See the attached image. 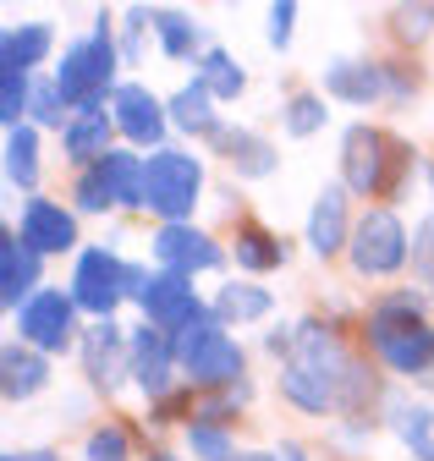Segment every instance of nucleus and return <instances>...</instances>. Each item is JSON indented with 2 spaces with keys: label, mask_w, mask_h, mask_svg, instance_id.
I'll use <instances>...</instances> for the list:
<instances>
[{
  "label": "nucleus",
  "mask_w": 434,
  "mask_h": 461,
  "mask_svg": "<svg viewBox=\"0 0 434 461\" xmlns=\"http://www.w3.org/2000/svg\"><path fill=\"white\" fill-rule=\"evenodd\" d=\"M368 340L379 363L391 374H429L434 368V324L423 319V297L418 292H396L379 297L368 308Z\"/></svg>",
  "instance_id": "nucleus-1"
},
{
  "label": "nucleus",
  "mask_w": 434,
  "mask_h": 461,
  "mask_svg": "<svg viewBox=\"0 0 434 461\" xmlns=\"http://www.w3.org/2000/svg\"><path fill=\"white\" fill-rule=\"evenodd\" d=\"M116 67H122V50H116V39H111V17L99 12V33L67 44L61 72L50 77V83H56V94H61V104H67L72 115H83V110H104V94H111V83H116ZM111 99H116V94H111Z\"/></svg>",
  "instance_id": "nucleus-2"
},
{
  "label": "nucleus",
  "mask_w": 434,
  "mask_h": 461,
  "mask_svg": "<svg viewBox=\"0 0 434 461\" xmlns=\"http://www.w3.org/2000/svg\"><path fill=\"white\" fill-rule=\"evenodd\" d=\"M407 165H412V154L391 132H379L368 122L347 127V138H341V187L352 198H385V193H396L402 176H407Z\"/></svg>",
  "instance_id": "nucleus-3"
},
{
  "label": "nucleus",
  "mask_w": 434,
  "mask_h": 461,
  "mask_svg": "<svg viewBox=\"0 0 434 461\" xmlns=\"http://www.w3.org/2000/svg\"><path fill=\"white\" fill-rule=\"evenodd\" d=\"M176 357H182V374H187V384L193 390H231V384H242V368H248V352L221 330V324H198V330H187V335H176Z\"/></svg>",
  "instance_id": "nucleus-4"
},
{
  "label": "nucleus",
  "mask_w": 434,
  "mask_h": 461,
  "mask_svg": "<svg viewBox=\"0 0 434 461\" xmlns=\"http://www.w3.org/2000/svg\"><path fill=\"white\" fill-rule=\"evenodd\" d=\"M203 193V159L182 149H154L149 154V193L143 209L159 214L166 225H193V203Z\"/></svg>",
  "instance_id": "nucleus-5"
},
{
  "label": "nucleus",
  "mask_w": 434,
  "mask_h": 461,
  "mask_svg": "<svg viewBox=\"0 0 434 461\" xmlns=\"http://www.w3.org/2000/svg\"><path fill=\"white\" fill-rule=\"evenodd\" d=\"M407 258H412V242H407V225L396 220V209H363V214L352 220V242H347L352 275L385 280V275H396Z\"/></svg>",
  "instance_id": "nucleus-6"
},
{
  "label": "nucleus",
  "mask_w": 434,
  "mask_h": 461,
  "mask_svg": "<svg viewBox=\"0 0 434 461\" xmlns=\"http://www.w3.org/2000/svg\"><path fill=\"white\" fill-rule=\"evenodd\" d=\"M138 308H143V324L166 330V335H187V330L209 324V313H203V303L193 292V280L187 275H171V269L149 275V285L138 292Z\"/></svg>",
  "instance_id": "nucleus-7"
},
{
  "label": "nucleus",
  "mask_w": 434,
  "mask_h": 461,
  "mask_svg": "<svg viewBox=\"0 0 434 461\" xmlns=\"http://www.w3.org/2000/svg\"><path fill=\"white\" fill-rule=\"evenodd\" d=\"M127 275H132V264H122L111 248H88L77 258V275H72V303L104 324L116 313V303L127 297Z\"/></svg>",
  "instance_id": "nucleus-8"
},
{
  "label": "nucleus",
  "mask_w": 434,
  "mask_h": 461,
  "mask_svg": "<svg viewBox=\"0 0 434 461\" xmlns=\"http://www.w3.org/2000/svg\"><path fill=\"white\" fill-rule=\"evenodd\" d=\"M17 335L33 346V352H67V346H77V303L72 292H39L23 313H17Z\"/></svg>",
  "instance_id": "nucleus-9"
},
{
  "label": "nucleus",
  "mask_w": 434,
  "mask_h": 461,
  "mask_svg": "<svg viewBox=\"0 0 434 461\" xmlns=\"http://www.w3.org/2000/svg\"><path fill=\"white\" fill-rule=\"evenodd\" d=\"M149 248H154V258L166 264L171 275H187V280L198 269H221L226 264V248L214 242L209 230H198V225H159Z\"/></svg>",
  "instance_id": "nucleus-10"
},
{
  "label": "nucleus",
  "mask_w": 434,
  "mask_h": 461,
  "mask_svg": "<svg viewBox=\"0 0 434 461\" xmlns=\"http://www.w3.org/2000/svg\"><path fill=\"white\" fill-rule=\"evenodd\" d=\"M77 357H83V374H88L99 390H116L122 379H132V335H122L111 319H104V324L83 330Z\"/></svg>",
  "instance_id": "nucleus-11"
},
{
  "label": "nucleus",
  "mask_w": 434,
  "mask_h": 461,
  "mask_svg": "<svg viewBox=\"0 0 434 461\" xmlns=\"http://www.w3.org/2000/svg\"><path fill=\"white\" fill-rule=\"evenodd\" d=\"M176 368H182V357H176V335L154 330V324L132 330V379L149 390V401H171Z\"/></svg>",
  "instance_id": "nucleus-12"
},
{
  "label": "nucleus",
  "mask_w": 434,
  "mask_h": 461,
  "mask_svg": "<svg viewBox=\"0 0 434 461\" xmlns=\"http://www.w3.org/2000/svg\"><path fill=\"white\" fill-rule=\"evenodd\" d=\"M17 237L44 258V253H72L77 248V214L50 203V198H28L23 220H17Z\"/></svg>",
  "instance_id": "nucleus-13"
},
{
  "label": "nucleus",
  "mask_w": 434,
  "mask_h": 461,
  "mask_svg": "<svg viewBox=\"0 0 434 461\" xmlns=\"http://www.w3.org/2000/svg\"><path fill=\"white\" fill-rule=\"evenodd\" d=\"M111 115H116V132L127 138V143H159V138H166V104H159L143 83H122L116 88V99H111Z\"/></svg>",
  "instance_id": "nucleus-14"
},
{
  "label": "nucleus",
  "mask_w": 434,
  "mask_h": 461,
  "mask_svg": "<svg viewBox=\"0 0 434 461\" xmlns=\"http://www.w3.org/2000/svg\"><path fill=\"white\" fill-rule=\"evenodd\" d=\"M33 297H39V253L17 230H0V303L12 313H23Z\"/></svg>",
  "instance_id": "nucleus-15"
},
{
  "label": "nucleus",
  "mask_w": 434,
  "mask_h": 461,
  "mask_svg": "<svg viewBox=\"0 0 434 461\" xmlns=\"http://www.w3.org/2000/svg\"><path fill=\"white\" fill-rule=\"evenodd\" d=\"M347 242H352L347 187H341V182H330V187L313 198V209H308V248H313L319 258H336V253H347Z\"/></svg>",
  "instance_id": "nucleus-16"
},
{
  "label": "nucleus",
  "mask_w": 434,
  "mask_h": 461,
  "mask_svg": "<svg viewBox=\"0 0 434 461\" xmlns=\"http://www.w3.org/2000/svg\"><path fill=\"white\" fill-rule=\"evenodd\" d=\"M111 132H116V115L111 110H83V115H67V132H61V149L72 165L94 170L99 159H111Z\"/></svg>",
  "instance_id": "nucleus-17"
},
{
  "label": "nucleus",
  "mask_w": 434,
  "mask_h": 461,
  "mask_svg": "<svg viewBox=\"0 0 434 461\" xmlns=\"http://www.w3.org/2000/svg\"><path fill=\"white\" fill-rule=\"evenodd\" d=\"M44 384H50V357L33 352L28 340H12L6 352H0V395L6 401H33Z\"/></svg>",
  "instance_id": "nucleus-18"
},
{
  "label": "nucleus",
  "mask_w": 434,
  "mask_h": 461,
  "mask_svg": "<svg viewBox=\"0 0 434 461\" xmlns=\"http://www.w3.org/2000/svg\"><path fill=\"white\" fill-rule=\"evenodd\" d=\"M391 77L379 61H330V72H324V94L341 99V104H374L385 99Z\"/></svg>",
  "instance_id": "nucleus-19"
},
{
  "label": "nucleus",
  "mask_w": 434,
  "mask_h": 461,
  "mask_svg": "<svg viewBox=\"0 0 434 461\" xmlns=\"http://www.w3.org/2000/svg\"><path fill=\"white\" fill-rule=\"evenodd\" d=\"M209 143L231 159L237 176H269V170H276V143L258 138V132H248V127H221Z\"/></svg>",
  "instance_id": "nucleus-20"
},
{
  "label": "nucleus",
  "mask_w": 434,
  "mask_h": 461,
  "mask_svg": "<svg viewBox=\"0 0 434 461\" xmlns=\"http://www.w3.org/2000/svg\"><path fill=\"white\" fill-rule=\"evenodd\" d=\"M50 44H56L50 23H17V28H6V33H0V72H23L28 77L50 55Z\"/></svg>",
  "instance_id": "nucleus-21"
},
{
  "label": "nucleus",
  "mask_w": 434,
  "mask_h": 461,
  "mask_svg": "<svg viewBox=\"0 0 434 461\" xmlns=\"http://www.w3.org/2000/svg\"><path fill=\"white\" fill-rule=\"evenodd\" d=\"M149 28L159 39V50L171 55V61H187V55H203V28L187 17V12H171V6H149Z\"/></svg>",
  "instance_id": "nucleus-22"
},
{
  "label": "nucleus",
  "mask_w": 434,
  "mask_h": 461,
  "mask_svg": "<svg viewBox=\"0 0 434 461\" xmlns=\"http://www.w3.org/2000/svg\"><path fill=\"white\" fill-rule=\"evenodd\" d=\"M269 308H276V297L264 292V285H253V280H231V285H221L214 292V324H253V319H264Z\"/></svg>",
  "instance_id": "nucleus-23"
},
{
  "label": "nucleus",
  "mask_w": 434,
  "mask_h": 461,
  "mask_svg": "<svg viewBox=\"0 0 434 461\" xmlns=\"http://www.w3.org/2000/svg\"><path fill=\"white\" fill-rule=\"evenodd\" d=\"M231 253H237V269H248V275H269V269H281V264H286V242L276 237V230L253 225V220L237 225Z\"/></svg>",
  "instance_id": "nucleus-24"
},
{
  "label": "nucleus",
  "mask_w": 434,
  "mask_h": 461,
  "mask_svg": "<svg viewBox=\"0 0 434 461\" xmlns=\"http://www.w3.org/2000/svg\"><path fill=\"white\" fill-rule=\"evenodd\" d=\"M166 110H171V122L182 127V132H198V138H214V132H221L226 122H221V115H214V94L193 77L182 94H171L166 99Z\"/></svg>",
  "instance_id": "nucleus-25"
},
{
  "label": "nucleus",
  "mask_w": 434,
  "mask_h": 461,
  "mask_svg": "<svg viewBox=\"0 0 434 461\" xmlns=\"http://www.w3.org/2000/svg\"><path fill=\"white\" fill-rule=\"evenodd\" d=\"M99 170H104V182H111V193H116V209H143V193H149V159L116 149L111 159H99Z\"/></svg>",
  "instance_id": "nucleus-26"
},
{
  "label": "nucleus",
  "mask_w": 434,
  "mask_h": 461,
  "mask_svg": "<svg viewBox=\"0 0 434 461\" xmlns=\"http://www.w3.org/2000/svg\"><path fill=\"white\" fill-rule=\"evenodd\" d=\"M198 83H203L214 99H237V94L248 88V72L237 67V55H226L221 44H209V50L198 55Z\"/></svg>",
  "instance_id": "nucleus-27"
},
{
  "label": "nucleus",
  "mask_w": 434,
  "mask_h": 461,
  "mask_svg": "<svg viewBox=\"0 0 434 461\" xmlns=\"http://www.w3.org/2000/svg\"><path fill=\"white\" fill-rule=\"evenodd\" d=\"M6 176H12V187H23V193L39 182V132H33V127L6 132Z\"/></svg>",
  "instance_id": "nucleus-28"
},
{
  "label": "nucleus",
  "mask_w": 434,
  "mask_h": 461,
  "mask_svg": "<svg viewBox=\"0 0 434 461\" xmlns=\"http://www.w3.org/2000/svg\"><path fill=\"white\" fill-rule=\"evenodd\" d=\"M391 423H396V439L412 445L418 461H434V412L429 407H391Z\"/></svg>",
  "instance_id": "nucleus-29"
},
{
  "label": "nucleus",
  "mask_w": 434,
  "mask_h": 461,
  "mask_svg": "<svg viewBox=\"0 0 434 461\" xmlns=\"http://www.w3.org/2000/svg\"><path fill=\"white\" fill-rule=\"evenodd\" d=\"M248 384H231V390H209L203 401H193V407H187V423H221L226 429V418H237L242 407H248Z\"/></svg>",
  "instance_id": "nucleus-30"
},
{
  "label": "nucleus",
  "mask_w": 434,
  "mask_h": 461,
  "mask_svg": "<svg viewBox=\"0 0 434 461\" xmlns=\"http://www.w3.org/2000/svg\"><path fill=\"white\" fill-rule=\"evenodd\" d=\"M281 127L292 138H313L324 127V94H292L286 110H281Z\"/></svg>",
  "instance_id": "nucleus-31"
},
{
  "label": "nucleus",
  "mask_w": 434,
  "mask_h": 461,
  "mask_svg": "<svg viewBox=\"0 0 434 461\" xmlns=\"http://www.w3.org/2000/svg\"><path fill=\"white\" fill-rule=\"evenodd\" d=\"M187 450H193L198 461H237V456H242L221 423H187Z\"/></svg>",
  "instance_id": "nucleus-32"
},
{
  "label": "nucleus",
  "mask_w": 434,
  "mask_h": 461,
  "mask_svg": "<svg viewBox=\"0 0 434 461\" xmlns=\"http://www.w3.org/2000/svg\"><path fill=\"white\" fill-rule=\"evenodd\" d=\"M28 104H33V88H28V77H23V72H0V122H6V132L28 127V122H23V115H28Z\"/></svg>",
  "instance_id": "nucleus-33"
},
{
  "label": "nucleus",
  "mask_w": 434,
  "mask_h": 461,
  "mask_svg": "<svg viewBox=\"0 0 434 461\" xmlns=\"http://www.w3.org/2000/svg\"><path fill=\"white\" fill-rule=\"evenodd\" d=\"M83 456L88 461H132V439L122 423H99L88 439H83Z\"/></svg>",
  "instance_id": "nucleus-34"
},
{
  "label": "nucleus",
  "mask_w": 434,
  "mask_h": 461,
  "mask_svg": "<svg viewBox=\"0 0 434 461\" xmlns=\"http://www.w3.org/2000/svg\"><path fill=\"white\" fill-rule=\"evenodd\" d=\"M72 203H77L83 214H104V209H116V193H111V182H104V170H99V165L77 176V187H72Z\"/></svg>",
  "instance_id": "nucleus-35"
},
{
  "label": "nucleus",
  "mask_w": 434,
  "mask_h": 461,
  "mask_svg": "<svg viewBox=\"0 0 434 461\" xmlns=\"http://www.w3.org/2000/svg\"><path fill=\"white\" fill-rule=\"evenodd\" d=\"M391 23H396V39L402 44H423L434 33V6H396Z\"/></svg>",
  "instance_id": "nucleus-36"
},
{
  "label": "nucleus",
  "mask_w": 434,
  "mask_h": 461,
  "mask_svg": "<svg viewBox=\"0 0 434 461\" xmlns=\"http://www.w3.org/2000/svg\"><path fill=\"white\" fill-rule=\"evenodd\" d=\"M61 94H56V83H39L33 88V104H28V115H33V122H44V127H61ZM67 132V127H61Z\"/></svg>",
  "instance_id": "nucleus-37"
},
{
  "label": "nucleus",
  "mask_w": 434,
  "mask_h": 461,
  "mask_svg": "<svg viewBox=\"0 0 434 461\" xmlns=\"http://www.w3.org/2000/svg\"><path fill=\"white\" fill-rule=\"evenodd\" d=\"M412 269H418L423 280H434V220H423V225L412 230Z\"/></svg>",
  "instance_id": "nucleus-38"
},
{
  "label": "nucleus",
  "mask_w": 434,
  "mask_h": 461,
  "mask_svg": "<svg viewBox=\"0 0 434 461\" xmlns=\"http://www.w3.org/2000/svg\"><path fill=\"white\" fill-rule=\"evenodd\" d=\"M292 23H297V6H292V0L269 6V44H276V50H286V44H292Z\"/></svg>",
  "instance_id": "nucleus-39"
},
{
  "label": "nucleus",
  "mask_w": 434,
  "mask_h": 461,
  "mask_svg": "<svg viewBox=\"0 0 434 461\" xmlns=\"http://www.w3.org/2000/svg\"><path fill=\"white\" fill-rule=\"evenodd\" d=\"M0 461H61L56 450H12V456H0Z\"/></svg>",
  "instance_id": "nucleus-40"
},
{
  "label": "nucleus",
  "mask_w": 434,
  "mask_h": 461,
  "mask_svg": "<svg viewBox=\"0 0 434 461\" xmlns=\"http://www.w3.org/2000/svg\"><path fill=\"white\" fill-rule=\"evenodd\" d=\"M276 456H281V461H308V456H303V445H292V439H286V445H281Z\"/></svg>",
  "instance_id": "nucleus-41"
},
{
  "label": "nucleus",
  "mask_w": 434,
  "mask_h": 461,
  "mask_svg": "<svg viewBox=\"0 0 434 461\" xmlns=\"http://www.w3.org/2000/svg\"><path fill=\"white\" fill-rule=\"evenodd\" d=\"M237 461H281V456H276V450H242Z\"/></svg>",
  "instance_id": "nucleus-42"
},
{
  "label": "nucleus",
  "mask_w": 434,
  "mask_h": 461,
  "mask_svg": "<svg viewBox=\"0 0 434 461\" xmlns=\"http://www.w3.org/2000/svg\"><path fill=\"white\" fill-rule=\"evenodd\" d=\"M149 461H182V456H149Z\"/></svg>",
  "instance_id": "nucleus-43"
},
{
  "label": "nucleus",
  "mask_w": 434,
  "mask_h": 461,
  "mask_svg": "<svg viewBox=\"0 0 434 461\" xmlns=\"http://www.w3.org/2000/svg\"><path fill=\"white\" fill-rule=\"evenodd\" d=\"M429 187H434V165H429Z\"/></svg>",
  "instance_id": "nucleus-44"
}]
</instances>
